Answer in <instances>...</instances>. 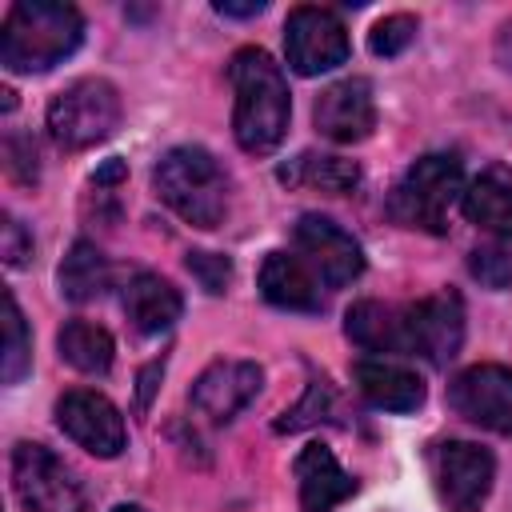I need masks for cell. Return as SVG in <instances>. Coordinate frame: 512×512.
Segmentation results:
<instances>
[{"label":"cell","mask_w":512,"mask_h":512,"mask_svg":"<svg viewBox=\"0 0 512 512\" xmlns=\"http://www.w3.org/2000/svg\"><path fill=\"white\" fill-rule=\"evenodd\" d=\"M228 80L236 92V104H232L236 144L252 156L280 148V140L288 136V116H292L288 80L280 64L264 48H240L228 64Z\"/></svg>","instance_id":"1"},{"label":"cell","mask_w":512,"mask_h":512,"mask_svg":"<svg viewBox=\"0 0 512 512\" xmlns=\"http://www.w3.org/2000/svg\"><path fill=\"white\" fill-rule=\"evenodd\" d=\"M84 40V16L60 0H20L0 24V64L8 72H48Z\"/></svg>","instance_id":"2"},{"label":"cell","mask_w":512,"mask_h":512,"mask_svg":"<svg viewBox=\"0 0 512 512\" xmlns=\"http://www.w3.org/2000/svg\"><path fill=\"white\" fill-rule=\"evenodd\" d=\"M156 196L192 228H220L228 216V172L208 148H168L152 172Z\"/></svg>","instance_id":"3"},{"label":"cell","mask_w":512,"mask_h":512,"mask_svg":"<svg viewBox=\"0 0 512 512\" xmlns=\"http://www.w3.org/2000/svg\"><path fill=\"white\" fill-rule=\"evenodd\" d=\"M464 196V168L456 152H428L420 156L404 180L396 184L388 212L392 220H400L404 228H420V232H448V208L452 200Z\"/></svg>","instance_id":"4"},{"label":"cell","mask_w":512,"mask_h":512,"mask_svg":"<svg viewBox=\"0 0 512 512\" xmlns=\"http://www.w3.org/2000/svg\"><path fill=\"white\" fill-rule=\"evenodd\" d=\"M116 124H120V92L100 76L72 80L48 104V132L64 148H92L104 136H112Z\"/></svg>","instance_id":"5"},{"label":"cell","mask_w":512,"mask_h":512,"mask_svg":"<svg viewBox=\"0 0 512 512\" xmlns=\"http://www.w3.org/2000/svg\"><path fill=\"white\" fill-rule=\"evenodd\" d=\"M12 488L28 512H88L80 476L44 444L20 440L12 448Z\"/></svg>","instance_id":"6"},{"label":"cell","mask_w":512,"mask_h":512,"mask_svg":"<svg viewBox=\"0 0 512 512\" xmlns=\"http://www.w3.org/2000/svg\"><path fill=\"white\" fill-rule=\"evenodd\" d=\"M284 56L288 68L300 76H320L332 72L336 64L348 60V32L332 8L300 4L284 20Z\"/></svg>","instance_id":"7"},{"label":"cell","mask_w":512,"mask_h":512,"mask_svg":"<svg viewBox=\"0 0 512 512\" xmlns=\"http://www.w3.org/2000/svg\"><path fill=\"white\" fill-rule=\"evenodd\" d=\"M432 476L448 512H480L492 492L496 460L472 440H444L432 448Z\"/></svg>","instance_id":"8"},{"label":"cell","mask_w":512,"mask_h":512,"mask_svg":"<svg viewBox=\"0 0 512 512\" xmlns=\"http://www.w3.org/2000/svg\"><path fill=\"white\" fill-rule=\"evenodd\" d=\"M56 424L68 440H76L84 452L100 456V460H112L124 452L128 444V428H124V416L120 408L92 392V388H72L56 400Z\"/></svg>","instance_id":"9"},{"label":"cell","mask_w":512,"mask_h":512,"mask_svg":"<svg viewBox=\"0 0 512 512\" xmlns=\"http://www.w3.org/2000/svg\"><path fill=\"white\" fill-rule=\"evenodd\" d=\"M464 340V304L456 292H436L404 304V352L428 364H448Z\"/></svg>","instance_id":"10"},{"label":"cell","mask_w":512,"mask_h":512,"mask_svg":"<svg viewBox=\"0 0 512 512\" xmlns=\"http://www.w3.org/2000/svg\"><path fill=\"white\" fill-rule=\"evenodd\" d=\"M448 404L468 424L512 436V368L472 364L448 384Z\"/></svg>","instance_id":"11"},{"label":"cell","mask_w":512,"mask_h":512,"mask_svg":"<svg viewBox=\"0 0 512 512\" xmlns=\"http://www.w3.org/2000/svg\"><path fill=\"white\" fill-rule=\"evenodd\" d=\"M296 236V248H300V260L320 276V284L328 288H344L352 284L360 272H364V252L360 244L328 216L320 212H304L292 228Z\"/></svg>","instance_id":"12"},{"label":"cell","mask_w":512,"mask_h":512,"mask_svg":"<svg viewBox=\"0 0 512 512\" xmlns=\"http://www.w3.org/2000/svg\"><path fill=\"white\" fill-rule=\"evenodd\" d=\"M260 384H264L260 364H252V360H216V364H208V368L196 376V384H192V392H188V404H192L204 420L228 424L232 416H240V412L256 400Z\"/></svg>","instance_id":"13"},{"label":"cell","mask_w":512,"mask_h":512,"mask_svg":"<svg viewBox=\"0 0 512 512\" xmlns=\"http://www.w3.org/2000/svg\"><path fill=\"white\" fill-rule=\"evenodd\" d=\"M312 120H316L320 136H328L336 144L368 140L372 128H376V96H372V84L364 76H348V80L328 84L316 96Z\"/></svg>","instance_id":"14"},{"label":"cell","mask_w":512,"mask_h":512,"mask_svg":"<svg viewBox=\"0 0 512 512\" xmlns=\"http://www.w3.org/2000/svg\"><path fill=\"white\" fill-rule=\"evenodd\" d=\"M260 296L288 312H320L324 292L320 276L292 252H268L260 264Z\"/></svg>","instance_id":"15"},{"label":"cell","mask_w":512,"mask_h":512,"mask_svg":"<svg viewBox=\"0 0 512 512\" xmlns=\"http://www.w3.org/2000/svg\"><path fill=\"white\" fill-rule=\"evenodd\" d=\"M296 484H300L304 512H328L356 492V476L344 472L340 460L332 456V448H324V444H308L296 456Z\"/></svg>","instance_id":"16"},{"label":"cell","mask_w":512,"mask_h":512,"mask_svg":"<svg viewBox=\"0 0 512 512\" xmlns=\"http://www.w3.org/2000/svg\"><path fill=\"white\" fill-rule=\"evenodd\" d=\"M120 304H124V316L132 320V328L144 332V336L168 332V328L180 320V312H184L180 292H176L164 276H156V272H136V276L124 284Z\"/></svg>","instance_id":"17"},{"label":"cell","mask_w":512,"mask_h":512,"mask_svg":"<svg viewBox=\"0 0 512 512\" xmlns=\"http://www.w3.org/2000/svg\"><path fill=\"white\" fill-rule=\"evenodd\" d=\"M356 388L384 412H416L424 404V380L392 360H360L352 368Z\"/></svg>","instance_id":"18"},{"label":"cell","mask_w":512,"mask_h":512,"mask_svg":"<svg viewBox=\"0 0 512 512\" xmlns=\"http://www.w3.org/2000/svg\"><path fill=\"white\" fill-rule=\"evenodd\" d=\"M460 208H464V216H468L476 228L512 240V172L500 168V164L484 168V172L464 188Z\"/></svg>","instance_id":"19"},{"label":"cell","mask_w":512,"mask_h":512,"mask_svg":"<svg viewBox=\"0 0 512 512\" xmlns=\"http://www.w3.org/2000/svg\"><path fill=\"white\" fill-rule=\"evenodd\" d=\"M344 332L364 352H404V308L380 300H356L344 316Z\"/></svg>","instance_id":"20"},{"label":"cell","mask_w":512,"mask_h":512,"mask_svg":"<svg viewBox=\"0 0 512 512\" xmlns=\"http://www.w3.org/2000/svg\"><path fill=\"white\" fill-rule=\"evenodd\" d=\"M288 188H312V192H328V196H344L360 184V164L344 160V156H324V152H300L296 160H288L276 172Z\"/></svg>","instance_id":"21"},{"label":"cell","mask_w":512,"mask_h":512,"mask_svg":"<svg viewBox=\"0 0 512 512\" xmlns=\"http://www.w3.org/2000/svg\"><path fill=\"white\" fill-rule=\"evenodd\" d=\"M112 284V268L104 260V252L92 244V240H76L60 264V292L72 300V304H88V300H100Z\"/></svg>","instance_id":"22"},{"label":"cell","mask_w":512,"mask_h":512,"mask_svg":"<svg viewBox=\"0 0 512 512\" xmlns=\"http://www.w3.org/2000/svg\"><path fill=\"white\" fill-rule=\"evenodd\" d=\"M56 348H60L64 364H72L76 372H88V376H104L112 368V356H116L108 328H100L92 320H68L56 336Z\"/></svg>","instance_id":"23"},{"label":"cell","mask_w":512,"mask_h":512,"mask_svg":"<svg viewBox=\"0 0 512 512\" xmlns=\"http://www.w3.org/2000/svg\"><path fill=\"white\" fill-rule=\"evenodd\" d=\"M32 372V336L24 324V312L12 292H4V356H0V380L20 384Z\"/></svg>","instance_id":"24"},{"label":"cell","mask_w":512,"mask_h":512,"mask_svg":"<svg viewBox=\"0 0 512 512\" xmlns=\"http://www.w3.org/2000/svg\"><path fill=\"white\" fill-rule=\"evenodd\" d=\"M412 40H416V16H408V12H392V16L376 20L368 32L372 56H400Z\"/></svg>","instance_id":"25"},{"label":"cell","mask_w":512,"mask_h":512,"mask_svg":"<svg viewBox=\"0 0 512 512\" xmlns=\"http://www.w3.org/2000/svg\"><path fill=\"white\" fill-rule=\"evenodd\" d=\"M468 272L484 284V288H508L512 284V252H504L500 244H484L468 256Z\"/></svg>","instance_id":"26"},{"label":"cell","mask_w":512,"mask_h":512,"mask_svg":"<svg viewBox=\"0 0 512 512\" xmlns=\"http://www.w3.org/2000/svg\"><path fill=\"white\" fill-rule=\"evenodd\" d=\"M188 272L200 280V288L204 292H212V296H220L224 288H228V280H232V264H228V256H220V252H188Z\"/></svg>","instance_id":"27"},{"label":"cell","mask_w":512,"mask_h":512,"mask_svg":"<svg viewBox=\"0 0 512 512\" xmlns=\"http://www.w3.org/2000/svg\"><path fill=\"white\" fill-rule=\"evenodd\" d=\"M332 400V392H328V384L324 380H316L312 388H308V400L300 404V408H292V412H284V420L276 424L280 432H296V428H308V424H316V420H324V404Z\"/></svg>","instance_id":"28"},{"label":"cell","mask_w":512,"mask_h":512,"mask_svg":"<svg viewBox=\"0 0 512 512\" xmlns=\"http://www.w3.org/2000/svg\"><path fill=\"white\" fill-rule=\"evenodd\" d=\"M0 252H4L8 268H24L32 256V236L24 232V224L16 216H4V224H0Z\"/></svg>","instance_id":"29"},{"label":"cell","mask_w":512,"mask_h":512,"mask_svg":"<svg viewBox=\"0 0 512 512\" xmlns=\"http://www.w3.org/2000/svg\"><path fill=\"white\" fill-rule=\"evenodd\" d=\"M4 156H8V172L20 180H36V144L32 140H4Z\"/></svg>","instance_id":"30"},{"label":"cell","mask_w":512,"mask_h":512,"mask_svg":"<svg viewBox=\"0 0 512 512\" xmlns=\"http://www.w3.org/2000/svg\"><path fill=\"white\" fill-rule=\"evenodd\" d=\"M220 16H260L264 12V0H248V4H232V0H220L216 4Z\"/></svg>","instance_id":"31"},{"label":"cell","mask_w":512,"mask_h":512,"mask_svg":"<svg viewBox=\"0 0 512 512\" xmlns=\"http://www.w3.org/2000/svg\"><path fill=\"white\" fill-rule=\"evenodd\" d=\"M120 176H124V164H120V160H108L104 168H96V172H92V184H96V188H104V184H116Z\"/></svg>","instance_id":"32"},{"label":"cell","mask_w":512,"mask_h":512,"mask_svg":"<svg viewBox=\"0 0 512 512\" xmlns=\"http://www.w3.org/2000/svg\"><path fill=\"white\" fill-rule=\"evenodd\" d=\"M112 512H144V508H140V504H116Z\"/></svg>","instance_id":"33"}]
</instances>
